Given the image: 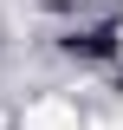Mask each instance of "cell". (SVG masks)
<instances>
[{"label": "cell", "instance_id": "6da1fadb", "mask_svg": "<svg viewBox=\"0 0 123 130\" xmlns=\"http://www.w3.org/2000/svg\"><path fill=\"white\" fill-rule=\"evenodd\" d=\"M19 130H84V117H78L71 98H32L26 117H19Z\"/></svg>", "mask_w": 123, "mask_h": 130}]
</instances>
